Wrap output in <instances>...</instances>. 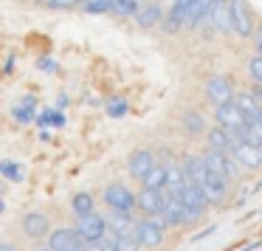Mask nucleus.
Instances as JSON below:
<instances>
[{
  "mask_svg": "<svg viewBox=\"0 0 262 251\" xmlns=\"http://www.w3.org/2000/svg\"><path fill=\"white\" fill-rule=\"evenodd\" d=\"M102 200L110 212H119V215H136V209H138V195L119 181L107 183L102 189Z\"/></svg>",
  "mask_w": 262,
  "mask_h": 251,
  "instance_id": "1",
  "label": "nucleus"
},
{
  "mask_svg": "<svg viewBox=\"0 0 262 251\" xmlns=\"http://www.w3.org/2000/svg\"><path fill=\"white\" fill-rule=\"evenodd\" d=\"M203 93H206V99L214 104V110L223 108V104H231L234 96H237L234 79L228 74H211L209 79H206V85H203Z\"/></svg>",
  "mask_w": 262,
  "mask_h": 251,
  "instance_id": "2",
  "label": "nucleus"
},
{
  "mask_svg": "<svg viewBox=\"0 0 262 251\" xmlns=\"http://www.w3.org/2000/svg\"><path fill=\"white\" fill-rule=\"evenodd\" d=\"M166 237V223L161 217H141L136 228V240L141 243V248H158Z\"/></svg>",
  "mask_w": 262,
  "mask_h": 251,
  "instance_id": "3",
  "label": "nucleus"
},
{
  "mask_svg": "<svg viewBox=\"0 0 262 251\" xmlns=\"http://www.w3.org/2000/svg\"><path fill=\"white\" fill-rule=\"evenodd\" d=\"M214 124L223 127V130H228V133H234L237 138H243L245 136V124H248V116L231 102V104H223V108L214 110Z\"/></svg>",
  "mask_w": 262,
  "mask_h": 251,
  "instance_id": "4",
  "label": "nucleus"
},
{
  "mask_svg": "<svg viewBox=\"0 0 262 251\" xmlns=\"http://www.w3.org/2000/svg\"><path fill=\"white\" fill-rule=\"evenodd\" d=\"M48 248L51 251H88V243L79 237L76 228L59 226V228H54L51 237H48Z\"/></svg>",
  "mask_w": 262,
  "mask_h": 251,
  "instance_id": "5",
  "label": "nucleus"
},
{
  "mask_svg": "<svg viewBox=\"0 0 262 251\" xmlns=\"http://www.w3.org/2000/svg\"><path fill=\"white\" fill-rule=\"evenodd\" d=\"M74 228L79 232V237L85 240L88 245H93L107 234V217L99 215V212H93V215H88V217H79Z\"/></svg>",
  "mask_w": 262,
  "mask_h": 251,
  "instance_id": "6",
  "label": "nucleus"
},
{
  "mask_svg": "<svg viewBox=\"0 0 262 251\" xmlns=\"http://www.w3.org/2000/svg\"><path fill=\"white\" fill-rule=\"evenodd\" d=\"M228 6H231L234 34H237V37H245V40H248V37L254 34V14H251L248 0H228Z\"/></svg>",
  "mask_w": 262,
  "mask_h": 251,
  "instance_id": "7",
  "label": "nucleus"
},
{
  "mask_svg": "<svg viewBox=\"0 0 262 251\" xmlns=\"http://www.w3.org/2000/svg\"><path fill=\"white\" fill-rule=\"evenodd\" d=\"M203 161H206V166H209V172L223 175V178H228V181H234V178H237V172H239V164L234 161V155H228V153H214V150H206Z\"/></svg>",
  "mask_w": 262,
  "mask_h": 251,
  "instance_id": "8",
  "label": "nucleus"
},
{
  "mask_svg": "<svg viewBox=\"0 0 262 251\" xmlns=\"http://www.w3.org/2000/svg\"><path fill=\"white\" fill-rule=\"evenodd\" d=\"M194 0H175L169 6V12H166V20L164 26H161V31H166V34H178L181 29H186V17L189 12H192Z\"/></svg>",
  "mask_w": 262,
  "mask_h": 251,
  "instance_id": "9",
  "label": "nucleus"
},
{
  "mask_svg": "<svg viewBox=\"0 0 262 251\" xmlns=\"http://www.w3.org/2000/svg\"><path fill=\"white\" fill-rule=\"evenodd\" d=\"M155 164H158L155 153L147 147H141V150H136V153H130V158H127V172H130V178H136V181H144Z\"/></svg>",
  "mask_w": 262,
  "mask_h": 251,
  "instance_id": "10",
  "label": "nucleus"
},
{
  "mask_svg": "<svg viewBox=\"0 0 262 251\" xmlns=\"http://www.w3.org/2000/svg\"><path fill=\"white\" fill-rule=\"evenodd\" d=\"M166 206V192H158V189H141L138 192V212L144 217H161Z\"/></svg>",
  "mask_w": 262,
  "mask_h": 251,
  "instance_id": "11",
  "label": "nucleus"
},
{
  "mask_svg": "<svg viewBox=\"0 0 262 251\" xmlns=\"http://www.w3.org/2000/svg\"><path fill=\"white\" fill-rule=\"evenodd\" d=\"M181 200H183V206L189 209L192 220H198V217L203 215V212H209V206H211V200L206 198L203 189H200V186H192V183H186V186H183Z\"/></svg>",
  "mask_w": 262,
  "mask_h": 251,
  "instance_id": "12",
  "label": "nucleus"
},
{
  "mask_svg": "<svg viewBox=\"0 0 262 251\" xmlns=\"http://www.w3.org/2000/svg\"><path fill=\"white\" fill-rule=\"evenodd\" d=\"M243 141V138H237L234 133L223 130V127H209V133H206V144H209V150H214V153H234V147Z\"/></svg>",
  "mask_w": 262,
  "mask_h": 251,
  "instance_id": "13",
  "label": "nucleus"
},
{
  "mask_svg": "<svg viewBox=\"0 0 262 251\" xmlns=\"http://www.w3.org/2000/svg\"><path fill=\"white\" fill-rule=\"evenodd\" d=\"M23 232L26 237L31 240H42V237H51V223H48V217L42 215V212H26L23 215Z\"/></svg>",
  "mask_w": 262,
  "mask_h": 251,
  "instance_id": "14",
  "label": "nucleus"
},
{
  "mask_svg": "<svg viewBox=\"0 0 262 251\" xmlns=\"http://www.w3.org/2000/svg\"><path fill=\"white\" fill-rule=\"evenodd\" d=\"M161 220H164L166 226H186V223H192V215H189V209L183 206L181 198H172V195H166V206H164V215H161Z\"/></svg>",
  "mask_w": 262,
  "mask_h": 251,
  "instance_id": "15",
  "label": "nucleus"
},
{
  "mask_svg": "<svg viewBox=\"0 0 262 251\" xmlns=\"http://www.w3.org/2000/svg\"><path fill=\"white\" fill-rule=\"evenodd\" d=\"M231 155L239 166H245V170H259L262 166V147H256V144H251V141H239Z\"/></svg>",
  "mask_w": 262,
  "mask_h": 251,
  "instance_id": "16",
  "label": "nucleus"
},
{
  "mask_svg": "<svg viewBox=\"0 0 262 251\" xmlns=\"http://www.w3.org/2000/svg\"><path fill=\"white\" fill-rule=\"evenodd\" d=\"M164 20H166V9L161 6L158 0H149V3H144V6H141L136 23L141 26V29H161Z\"/></svg>",
  "mask_w": 262,
  "mask_h": 251,
  "instance_id": "17",
  "label": "nucleus"
},
{
  "mask_svg": "<svg viewBox=\"0 0 262 251\" xmlns=\"http://www.w3.org/2000/svg\"><path fill=\"white\" fill-rule=\"evenodd\" d=\"M181 166H183V172H186V181L192 183V186H200V189H203L206 175H209V166H206L203 155H186Z\"/></svg>",
  "mask_w": 262,
  "mask_h": 251,
  "instance_id": "18",
  "label": "nucleus"
},
{
  "mask_svg": "<svg viewBox=\"0 0 262 251\" xmlns=\"http://www.w3.org/2000/svg\"><path fill=\"white\" fill-rule=\"evenodd\" d=\"M228 178H223V175H214V172H209L206 175V183H203V192H206V198L211 200V203H223L226 200V195H228Z\"/></svg>",
  "mask_w": 262,
  "mask_h": 251,
  "instance_id": "19",
  "label": "nucleus"
},
{
  "mask_svg": "<svg viewBox=\"0 0 262 251\" xmlns=\"http://www.w3.org/2000/svg\"><path fill=\"white\" fill-rule=\"evenodd\" d=\"M209 23L214 26L217 34H231L234 23H231V6H228V0H220V3H217L211 17H209Z\"/></svg>",
  "mask_w": 262,
  "mask_h": 251,
  "instance_id": "20",
  "label": "nucleus"
},
{
  "mask_svg": "<svg viewBox=\"0 0 262 251\" xmlns=\"http://www.w3.org/2000/svg\"><path fill=\"white\" fill-rule=\"evenodd\" d=\"M217 3H220V0H194L192 12H189V17H186V29L192 31V29H198L200 23H206V20L211 17Z\"/></svg>",
  "mask_w": 262,
  "mask_h": 251,
  "instance_id": "21",
  "label": "nucleus"
},
{
  "mask_svg": "<svg viewBox=\"0 0 262 251\" xmlns=\"http://www.w3.org/2000/svg\"><path fill=\"white\" fill-rule=\"evenodd\" d=\"M166 178H169V164H155L149 170V175L141 181V189H158V192H166Z\"/></svg>",
  "mask_w": 262,
  "mask_h": 251,
  "instance_id": "22",
  "label": "nucleus"
},
{
  "mask_svg": "<svg viewBox=\"0 0 262 251\" xmlns=\"http://www.w3.org/2000/svg\"><path fill=\"white\" fill-rule=\"evenodd\" d=\"M71 212H74L76 220L93 215V212H96V198H93L91 192H76L74 198H71Z\"/></svg>",
  "mask_w": 262,
  "mask_h": 251,
  "instance_id": "23",
  "label": "nucleus"
},
{
  "mask_svg": "<svg viewBox=\"0 0 262 251\" xmlns=\"http://www.w3.org/2000/svg\"><path fill=\"white\" fill-rule=\"evenodd\" d=\"M40 130H48V127H65L68 124V119H65L62 110L57 108H42L40 113H37V121H34Z\"/></svg>",
  "mask_w": 262,
  "mask_h": 251,
  "instance_id": "24",
  "label": "nucleus"
},
{
  "mask_svg": "<svg viewBox=\"0 0 262 251\" xmlns=\"http://www.w3.org/2000/svg\"><path fill=\"white\" fill-rule=\"evenodd\" d=\"M181 127L189 133V136H200V133H209L203 113H198V110H189V113H183V116H181Z\"/></svg>",
  "mask_w": 262,
  "mask_h": 251,
  "instance_id": "25",
  "label": "nucleus"
},
{
  "mask_svg": "<svg viewBox=\"0 0 262 251\" xmlns=\"http://www.w3.org/2000/svg\"><path fill=\"white\" fill-rule=\"evenodd\" d=\"M234 104H237L248 119H256V116H259V104H256V99H254V93H251V91L237 93V96H234Z\"/></svg>",
  "mask_w": 262,
  "mask_h": 251,
  "instance_id": "26",
  "label": "nucleus"
},
{
  "mask_svg": "<svg viewBox=\"0 0 262 251\" xmlns=\"http://www.w3.org/2000/svg\"><path fill=\"white\" fill-rule=\"evenodd\" d=\"M0 175L12 183H23L26 178V166L20 161H0Z\"/></svg>",
  "mask_w": 262,
  "mask_h": 251,
  "instance_id": "27",
  "label": "nucleus"
},
{
  "mask_svg": "<svg viewBox=\"0 0 262 251\" xmlns=\"http://www.w3.org/2000/svg\"><path fill=\"white\" fill-rule=\"evenodd\" d=\"M141 6V0H113V14L116 17H138Z\"/></svg>",
  "mask_w": 262,
  "mask_h": 251,
  "instance_id": "28",
  "label": "nucleus"
},
{
  "mask_svg": "<svg viewBox=\"0 0 262 251\" xmlns=\"http://www.w3.org/2000/svg\"><path fill=\"white\" fill-rule=\"evenodd\" d=\"M104 110H107L110 119H124V116L130 113V102H127L124 96H113V99H107Z\"/></svg>",
  "mask_w": 262,
  "mask_h": 251,
  "instance_id": "29",
  "label": "nucleus"
},
{
  "mask_svg": "<svg viewBox=\"0 0 262 251\" xmlns=\"http://www.w3.org/2000/svg\"><path fill=\"white\" fill-rule=\"evenodd\" d=\"M243 141H251V144H256V147H262V116H256V119H248Z\"/></svg>",
  "mask_w": 262,
  "mask_h": 251,
  "instance_id": "30",
  "label": "nucleus"
},
{
  "mask_svg": "<svg viewBox=\"0 0 262 251\" xmlns=\"http://www.w3.org/2000/svg\"><path fill=\"white\" fill-rule=\"evenodd\" d=\"M12 119L17 121V124H31V121H37V108H29V104H14L12 108Z\"/></svg>",
  "mask_w": 262,
  "mask_h": 251,
  "instance_id": "31",
  "label": "nucleus"
},
{
  "mask_svg": "<svg viewBox=\"0 0 262 251\" xmlns=\"http://www.w3.org/2000/svg\"><path fill=\"white\" fill-rule=\"evenodd\" d=\"M82 9L88 14H113V0H85Z\"/></svg>",
  "mask_w": 262,
  "mask_h": 251,
  "instance_id": "32",
  "label": "nucleus"
},
{
  "mask_svg": "<svg viewBox=\"0 0 262 251\" xmlns=\"http://www.w3.org/2000/svg\"><path fill=\"white\" fill-rule=\"evenodd\" d=\"M248 76H251L254 85H262V57H259V54L248 59Z\"/></svg>",
  "mask_w": 262,
  "mask_h": 251,
  "instance_id": "33",
  "label": "nucleus"
},
{
  "mask_svg": "<svg viewBox=\"0 0 262 251\" xmlns=\"http://www.w3.org/2000/svg\"><path fill=\"white\" fill-rule=\"evenodd\" d=\"M42 3L46 9H76V6H85V0H37Z\"/></svg>",
  "mask_w": 262,
  "mask_h": 251,
  "instance_id": "34",
  "label": "nucleus"
},
{
  "mask_svg": "<svg viewBox=\"0 0 262 251\" xmlns=\"http://www.w3.org/2000/svg\"><path fill=\"white\" fill-rule=\"evenodd\" d=\"M37 71H42V74H59V65L51 57H40L37 59Z\"/></svg>",
  "mask_w": 262,
  "mask_h": 251,
  "instance_id": "35",
  "label": "nucleus"
},
{
  "mask_svg": "<svg viewBox=\"0 0 262 251\" xmlns=\"http://www.w3.org/2000/svg\"><path fill=\"white\" fill-rule=\"evenodd\" d=\"M138 248H141V243H138L136 237H121L119 251H138Z\"/></svg>",
  "mask_w": 262,
  "mask_h": 251,
  "instance_id": "36",
  "label": "nucleus"
},
{
  "mask_svg": "<svg viewBox=\"0 0 262 251\" xmlns=\"http://www.w3.org/2000/svg\"><path fill=\"white\" fill-rule=\"evenodd\" d=\"M20 104H29V108H37V96H34V93H23V96H20Z\"/></svg>",
  "mask_w": 262,
  "mask_h": 251,
  "instance_id": "37",
  "label": "nucleus"
},
{
  "mask_svg": "<svg viewBox=\"0 0 262 251\" xmlns=\"http://www.w3.org/2000/svg\"><path fill=\"white\" fill-rule=\"evenodd\" d=\"M68 104H71V96H68V93H59V99H57V110L68 108Z\"/></svg>",
  "mask_w": 262,
  "mask_h": 251,
  "instance_id": "38",
  "label": "nucleus"
},
{
  "mask_svg": "<svg viewBox=\"0 0 262 251\" xmlns=\"http://www.w3.org/2000/svg\"><path fill=\"white\" fill-rule=\"evenodd\" d=\"M12 71H14V54H9V57H6V65H3V74H12Z\"/></svg>",
  "mask_w": 262,
  "mask_h": 251,
  "instance_id": "39",
  "label": "nucleus"
},
{
  "mask_svg": "<svg viewBox=\"0 0 262 251\" xmlns=\"http://www.w3.org/2000/svg\"><path fill=\"white\" fill-rule=\"evenodd\" d=\"M40 141H51V133H48V130H40Z\"/></svg>",
  "mask_w": 262,
  "mask_h": 251,
  "instance_id": "40",
  "label": "nucleus"
},
{
  "mask_svg": "<svg viewBox=\"0 0 262 251\" xmlns=\"http://www.w3.org/2000/svg\"><path fill=\"white\" fill-rule=\"evenodd\" d=\"M256 54L262 57V31H259V37H256Z\"/></svg>",
  "mask_w": 262,
  "mask_h": 251,
  "instance_id": "41",
  "label": "nucleus"
},
{
  "mask_svg": "<svg viewBox=\"0 0 262 251\" xmlns=\"http://www.w3.org/2000/svg\"><path fill=\"white\" fill-rule=\"evenodd\" d=\"M0 251H14V248H12L9 243H3V245H0Z\"/></svg>",
  "mask_w": 262,
  "mask_h": 251,
  "instance_id": "42",
  "label": "nucleus"
},
{
  "mask_svg": "<svg viewBox=\"0 0 262 251\" xmlns=\"http://www.w3.org/2000/svg\"><path fill=\"white\" fill-rule=\"evenodd\" d=\"M259 116H262V110H259Z\"/></svg>",
  "mask_w": 262,
  "mask_h": 251,
  "instance_id": "43",
  "label": "nucleus"
}]
</instances>
